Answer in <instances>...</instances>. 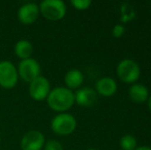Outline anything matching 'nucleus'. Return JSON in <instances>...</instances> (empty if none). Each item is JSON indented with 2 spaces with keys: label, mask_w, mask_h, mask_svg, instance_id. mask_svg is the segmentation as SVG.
I'll use <instances>...</instances> for the list:
<instances>
[{
  "label": "nucleus",
  "mask_w": 151,
  "mask_h": 150,
  "mask_svg": "<svg viewBox=\"0 0 151 150\" xmlns=\"http://www.w3.org/2000/svg\"><path fill=\"white\" fill-rule=\"evenodd\" d=\"M47 104L52 110L64 112L70 109L75 102V96L71 90L64 86H58L50 90L47 98Z\"/></svg>",
  "instance_id": "1"
},
{
  "label": "nucleus",
  "mask_w": 151,
  "mask_h": 150,
  "mask_svg": "<svg viewBox=\"0 0 151 150\" xmlns=\"http://www.w3.org/2000/svg\"><path fill=\"white\" fill-rule=\"evenodd\" d=\"M39 11L42 17L50 21H59L66 14V4L62 0H43L39 4Z\"/></svg>",
  "instance_id": "2"
},
{
  "label": "nucleus",
  "mask_w": 151,
  "mask_h": 150,
  "mask_svg": "<svg viewBox=\"0 0 151 150\" xmlns=\"http://www.w3.org/2000/svg\"><path fill=\"white\" fill-rule=\"evenodd\" d=\"M50 126L56 134L66 136L73 133L76 128V119L71 114L63 112L52 118Z\"/></svg>",
  "instance_id": "3"
},
{
  "label": "nucleus",
  "mask_w": 151,
  "mask_h": 150,
  "mask_svg": "<svg viewBox=\"0 0 151 150\" xmlns=\"http://www.w3.org/2000/svg\"><path fill=\"white\" fill-rule=\"evenodd\" d=\"M117 75L123 82H127V83L135 82L140 76L139 65L135 61L125 59L118 64Z\"/></svg>",
  "instance_id": "4"
},
{
  "label": "nucleus",
  "mask_w": 151,
  "mask_h": 150,
  "mask_svg": "<svg viewBox=\"0 0 151 150\" xmlns=\"http://www.w3.org/2000/svg\"><path fill=\"white\" fill-rule=\"evenodd\" d=\"M18 78V69L12 62H0V85L5 88H12L17 84Z\"/></svg>",
  "instance_id": "5"
},
{
  "label": "nucleus",
  "mask_w": 151,
  "mask_h": 150,
  "mask_svg": "<svg viewBox=\"0 0 151 150\" xmlns=\"http://www.w3.org/2000/svg\"><path fill=\"white\" fill-rule=\"evenodd\" d=\"M40 65L35 59L29 58L26 60H22L18 66V74L23 80L30 82L40 76Z\"/></svg>",
  "instance_id": "6"
},
{
  "label": "nucleus",
  "mask_w": 151,
  "mask_h": 150,
  "mask_svg": "<svg viewBox=\"0 0 151 150\" xmlns=\"http://www.w3.org/2000/svg\"><path fill=\"white\" fill-rule=\"evenodd\" d=\"M50 92V83L48 79L44 76H38L32 80L29 85V93L32 99L36 101L46 100Z\"/></svg>",
  "instance_id": "7"
},
{
  "label": "nucleus",
  "mask_w": 151,
  "mask_h": 150,
  "mask_svg": "<svg viewBox=\"0 0 151 150\" xmlns=\"http://www.w3.org/2000/svg\"><path fill=\"white\" fill-rule=\"evenodd\" d=\"M45 144V139L39 131H29L21 140L22 150H41Z\"/></svg>",
  "instance_id": "8"
},
{
  "label": "nucleus",
  "mask_w": 151,
  "mask_h": 150,
  "mask_svg": "<svg viewBox=\"0 0 151 150\" xmlns=\"http://www.w3.org/2000/svg\"><path fill=\"white\" fill-rule=\"evenodd\" d=\"M39 14V6L34 2H28L20 6L18 9V19L23 24L30 25L37 20Z\"/></svg>",
  "instance_id": "9"
},
{
  "label": "nucleus",
  "mask_w": 151,
  "mask_h": 150,
  "mask_svg": "<svg viewBox=\"0 0 151 150\" xmlns=\"http://www.w3.org/2000/svg\"><path fill=\"white\" fill-rule=\"evenodd\" d=\"M75 101L78 105L83 107H90L93 106L97 101V94L96 92L91 88H80L76 92Z\"/></svg>",
  "instance_id": "10"
},
{
  "label": "nucleus",
  "mask_w": 151,
  "mask_h": 150,
  "mask_svg": "<svg viewBox=\"0 0 151 150\" xmlns=\"http://www.w3.org/2000/svg\"><path fill=\"white\" fill-rule=\"evenodd\" d=\"M96 90L102 96L109 97L115 94L116 90H117V84H116L115 80L112 78L104 77L98 80V82L96 83Z\"/></svg>",
  "instance_id": "11"
},
{
  "label": "nucleus",
  "mask_w": 151,
  "mask_h": 150,
  "mask_svg": "<svg viewBox=\"0 0 151 150\" xmlns=\"http://www.w3.org/2000/svg\"><path fill=\"white\" fill-rule=\"evenodd\" d=\"M83 74L78 69H71L65 75V83L69 90L79 88L83 82Z\"/></svg>",
  "instance_id": "12"
},
{
  "label": "nucleus",
  "mask_w": 151,
  "mask_h": 150,
  "mask_svg": "<svg viewBox=\"0 0 151 150\" xmlns=\"http://www.w3.org/2000/svg\"><path fill=\"white\" fill-rule=\"evenodd\" d=\"M14 54L22 60L31 58L33 54V45L29 40L21 39L14 45Z\"/></svg>",
  "instance_id": "13"
},
{
  "label": "nucleus",
  "mask_w": 151,
  "mask_h": 150,
  "mask_svg": "<svg viewBox=\"0 0 151 150\" xmlns=\"http://www.w3.org/2000/svg\"><path fill=\"white\" fill-rule=\"evenodd\" d=\"M131 100L135 103H143L148 100V90L142 84H134L129 90Z\"/></svg>",
  "instance_id": "14"
},
{
  "label": "nucleus",
  "mask_w": 151,
  "mask_h": 150,
  "mask_svg": "<svg viewBox=\"0 0 151 150\" xmlns=\"http://www.w3.org/2000/svg\"><path fill=\"white\" fill-rule=\"evenodd\" d=\"M120 146L123 150H135L137 146V140L132 135H125L120 139Z\"/></svg>",
  "instance_id": "15"
},
{
  "label": "nucleus",
  "mask_w": 151,
  "mask_h": 150,
  "mask_svg": "<svg viewBox=\"0 0 151 150\" xmlns=\"http://www.w3.org/2000/svg\"><path fill=\"white\" fill-rule=\"evenodd\" d=\"M71 4L76 8V9L79 10H84L88 9L90 7V5L91 4V0H72Z\"/></svg>",
  "instance_id": "16"
},
{
  "label": "nucleus",
  "mask_w": 151,
  "mask_h": 150,
  "mask_svg": "<svg viewBox=\"0 0 151 150\" xmlns=\"http://www.w3.org/2000/svg\"><path fill=\"white\" fill-rule=\"evenodd\" d=\"M44 150H63V146L59 141L50 140L44 144Z\"/></svg>",
  "instance_id": "17"
},
{
  "label": "nucleus",
  "mask_w": 151,
  "mask_h": 150,
  "mask_svg": "<svg viewBox=\"0 0 151 150\" xmlns=\"http://www.w3.org/2000/svg\"><path fill=\"white\" fill-rule=\"evenodd\" d=\"M124 27L122 25H115L113 27V30H112V34L114 37H121L124 34Z\"/></svg>",
  "instance_id": "18"
},
{
  "label": "nucleus",
  "mask_w": 151,
  "mask_h": 150,
  "mask_svg": "<svg viewBox=\"0 0 151 150\" xmlns=\"http://www.w3.org/2000/svg\"><path fill=\"white\" fill-rule=\"evenodd\" d=\"M135 150H151V148L147 146H140V147H137Z\"/></svg>",
  "instance_id": "19"
},
{
  "label": "nucleus",
  "mask_w": 151,
  "mask_h": 150,
  "mask_svg": "<svg viewBox=\"0 0 151 150\" xmlns=\"http://www.w3.org/2000/svg\"><path fill=\"white\" fill-rule=\"evenodd\" d=\"M148 107H149V109L151 110V96L148 98Z\"/></svg>",
  "instance_id": "20"
},
{
  "label": "nucleus",
  "mask_w": 151,
  "mask_h": 150,
  "mask_svg": "<svg viewBox=\"0 0 151 150\" xmlns=\"http://www.w3.org/2000/svg\"><path fill=\"white\" fill-rule=\"evenodd\" d=\"M0 143H1V136H0Z\"/></svg>",
  "instance_id": "21"
},
{
  "label": "nucleus",
  "mask_w": 151,
  "mask_h": 150,
  "mask_svg": "<svg viewBox=\"0 0 151 150\" xmlns=\"http://www.w3.org/2000/svg\"><path fill=\"white\" fill-rule=\"evenodd\" d=\"M88 150H96V149H88Z\"/></svg>",
  "instance_id": "22"
}]
</instances>
